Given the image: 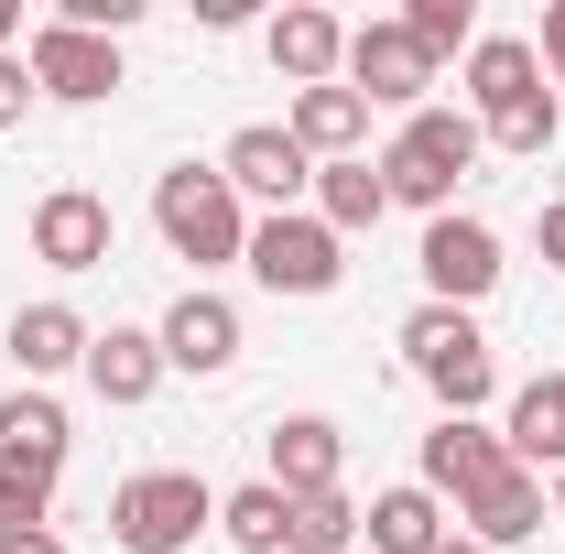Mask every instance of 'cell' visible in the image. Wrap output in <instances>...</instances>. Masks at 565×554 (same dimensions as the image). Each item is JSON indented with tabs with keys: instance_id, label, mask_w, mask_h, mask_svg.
Here are the masks:
<instances>
[{
	"instance_id": "1",
	"label": "cell",
	"mask_w": 565,
	"mask_h": 554,
	"mask_svg": "<svg viewBox=\"0 0 565 554\" xmlns=\"http://www.w3.org/2000/svg\"><path fill=\"white\" fill-rule=\"evenodd\" d=\"M479 152H490V131H479L468 109H414L403 131L381 141V185H392V207L446 217V207H457V185L479 174Z\"/></svg>"
},
{
	"instance_id": "2",
	"label": "cell",
	"mask_w": 565,
	"mask_h": 554,
	"mask_svg": "<svg viewBox=\"0 0 565 554\" xmlns=\"http://www.w3.org/2000/svg\"><path fill=\"white\" fill-rule=\"evenodd\" d=\"M152 228H163V251L174 262H239L250 251V207H239V185L217 174V163H174V174H152Z\"/></svg>"
},
{
	"instance_id": "3",
	"label": "cell",
	"mask_w": 565,
	"mask_h": 554,
	"mask_svg": "<svg viewBox=\"0 0 565 554\" xmlns=\"http://www.w3.org/2000/svg\"><path fill=\"white\" fill-rule=\"evenodd\" d=\"M196 533H217V489L196 468H141L109 489V544L120 554H185Z\"/></svg>"
},
{
	"instance_id": "4",
	"label": "cell",
	"mask_w": 565,
	"mask_h": 554,
	"mask_svg": "<svg viewBox=\"0 0 565 554\" xmlns=\"http://www.w3.org/2000/svg\"><path fill=\"white\" fill-rule=\"evenodd\" d=\"M403 359H414V381L446 414H479L500 392V359H490V338H479L468 305H414V316H403Z\"/></svg>"
},
{
	"instance_id": "5",
	"label": "cell",
	"mask_w": 565,
	"mask_h": 554,
	"mask_svg": "<svg viewBox=\"0 0 565 554\" xmlns=\"http://www.w3.org/2000/svg\"><path fill=\"white\" fill-rule=\"evenodd\" d=\"M239 273L262 283V294L316 305V294H338V283H349V239H338L316 207H282V217H250V251H239Z\"/></svg>"
},
{
	"instance_id": "6",
	"label": "cell",
	"mask_w": 565,
	"mask_h": 554,
	"mask_svg": "<svg viewBox=\"0 0 565 554\" xmlns=\"http://www.w3.org/2000/svg\"><path fill=\"white\" fill-rule=\"evenodd\" d=\"M22 66H33V98H66V109L120 98V44H109V33H76V22H55V11L22 33Z\"/></svg>"
},
{
	"instance_id": "7",
	"label": "cell",
	"mask_w": 565,
	"mask_h": 554,
	"mask_svg": "<svg viewBox=\"0 0 565 554\" xmlns=\"http://www.w3.org/2000/svg\"><path fill=\"white\" fill-rule=\"evenodd\" d=\"M414 273H424V305H479V294L500 283V228H490V217H468V207L424 217Z\"/></svg>"
},
{
	"instance_id": "8",
	"label": "cell",
	"mask_w": 565,
	"mask_h": 554,
	"mask_svg": "<svg viewBox=\"0 0 565 554\" xmlns=\"http://www.w3.org/2000/svg\"><path fill=\"white\" fill-rule=\"evenodd\" d=\"M217 174L239 185V207H262V217H282V207H305V196H316V163H305V141L282 131V120H250V131H228Z\"/></svg>"
},
{
	"instance_id": "9",
	"label": "cell",
	"mask_w": 565,
	"mask_h": 554,
	"mask_svg": "<svg viewBox=\"0 0 565 554\" xmlns=\"http://www.w3.org/2000/svg\"><path fill=\"white\" fill-rule=\"evenodd\" d=\"M349 87L370 98V109H403V120L424 109V87H435V55L403 33V11H392V22H349Z\"/></svg>"
},
{
	"instance_id": "10",
	"label": "cell",
	"mask_w": 565,
	"mask_h": 554,
	"mask_svg": "<svg viewBox=\"0 0 565 554\" xmlns=\"http://www.w3.org/2000/svg\"><path fill=\"white\" fill-rule=\"evenodd\" d=\"M414 479L457 511V500H479L490 479H511V446H500V424H479V414H435V435H424V457H414Z\"/></svg>"
},
{
	"instance_id": "11",
	"label": "cell",
	"mask_w": 565,
	"mask_h": 554,
	"mask_svg": "<svg viewBox=\"0 0 565 554\" xmlns=\"http://www.w3.org/2000/svg\"><path fill=\"white\" fill-rule=\"evenodd\" d=\"M109 251H120V217H109V196H87V185L33 196V262H44V273H98Z\"/></svg>"
},
{
	"instance_id": "12",
	"label": "cell",
	"mask_w": 565,
	"mask_h": 554,
	"mask_svg": "<svg viewBox=\"0 0 565 554\" xmlns=\"http://www.w3.org/2000/svg\"><path fill=\"white\" fill-rule=\"evenodd\" d=\"M163 370H185V381H217V370H239V305L207 294V283H185L174 305H163Z\"/></svg>"
},
{
	"instance_id": "13",
	"label": "cell",
	"mask_w": 565,
	"mask_h": 554,
	"mask_svg": "<svg viewBox=\"0 0 565 554\" xmlns=\"http://www.w3.org/2000/svg\"><path fill=\"white\" fill-rule=\"evenodd\" d=\"M262 479L282 489V500H316V489H349V435L327 414H282L273 435H262Z\"/></svg>"
},
{
	"instance_id": "14",
	"label": "cell",
	"mask_w": 565,
	"mask_h": 554,
	"mask_svg": "<svg viewBox=\"0 0 565 554\" xmlns=\"http://www.w3.org/2000/svg\"><path fill=\"white\" fill-rule=\"evenodd\" d=\"M273 76L282 87H338L349 76V22L338 11H316V0H294V11H273Z\"/></svg>"
},
{
	"instance_id": "15",
	"label": "cell",
	"mask_w": 565,
	"mask_h": 554,
	"mask_svg": "<svg viewBox=\"0 0 565 554\" xmlns=\"http://www.w3.org/2000/svg\"><path fill=\"white\" fill-rule=\"evenodd\" d=\"M174 370H163V338L152 327H98L87 338V392L109 403V414H131V403H152Z\"/></svg>"
},
{
	"instance_id": "16",
	"label": "cell",
	"mask_w": 565,
	"mask_h": 554,
	"mask_svg": "<svg viewBox=\"0 0 565 554\" xmlns=\"http://www.w3.org/2000/svg\"><path fill=\"white\" fill-rule=\"evenodd\" d=\"M544 522H555V511H544V479H533V468H511V479H490L479 500H457V533H468L479 554H511V544H533Z\"/></svg>"
},
{
	"instance_id": "17",
	"label": "cell",
	"mask_w": 565,
	"mask_h": 554,
	"mask_svg": "<svg viewBox=\"0 0 565 554\" xmlns=\"http://www.w3.org/2000/svg\"><path fill=\"white\" fill-rule=\"evenodd\" d=\"M359 533H370V554H435L457 533V511L424 479H403V489H370V500H359Z\"/></svg>"
},
{
	"instance_id": "18",
	"label": "cell",
	"mask_w": 565,
	"mask_h": 554,
	"mask_svg": "<svg viewBox=\"0 0 565 554\" xmlns=\"http://www.w3.org/2000/svg\"><path fill=\"white\" fill-rule=\"evenodd\" d=\"M282 131L305 141V163H349L359 141H370V98H359L349 76H338V87H294V109H282Z\"/></svg>"
},
{
	"instance_id": "19",
	"label": "cell",
	"mask_w": 565,
	"mask_h": 554,
	"mask_svg": "<svg viewBox=\"0 0 565 554\" xmlns=\"http://www.w3.org/2000/svg\"><path fill=\"white\" fill-rule=\"evenodd\" d=\"M533 87H544V55H533L522 33H479V44H468V120H479V131H490L500 109H522Z\"/></svg>"
},
{
	"instance_id": "20",
	"label": "cell",
	"mask_w": 565,
	"mask_h": 554,
	"mask_svg": "<svg viewBox=\"0 0 565 554\" xmlns=\"http://www.w3.org/2000/svg\"><path fill=\"white\" fill-rule=\"evenodd\" d=\"M500 446H511V468H533V479H555V468H565V370H544V381L511 392Z\"/></svg>"
},
{
	"instance_id": "21",
	"label": "cell",
	"mask_w": 565,
	"mask_h": 554,
	"mask_svg": "<svg viewBox=\"0 0 565 554\" xmlns=\"http://www.w3.org/2000/svg\"><path fill=\"white\" fill-rule=\"evenodd\" d=\"M87 338H98V327H87L76 305H22V316H11V359H22L33 392H44L55 370H87Z\"/></svg>"
},
{
	"instance_id": "22",
	"label": "cell",
	"mask_w": 565,
	"mask_h": 554,
	"mask_svg": "<svg viewBox=\"0 0 565 554\" xmlns=\"http://www.w3.org/2000/svg\"><path fill=\"white\" fill-rule=\"evenodd\" d=\"M66 446H76V435H66V403H55V392L22 381V392L0 403V468H44V479H55Z\"/></svg>"
},
{
	"instance_id": "23",
	"label": "cell",
	"mask_w": 565,
	"mask_h": 554,
	"mask_svg": "<svg viewBox=\"0 0 565 554\" xmlns=\"http://www.w3.org/2000/svg\"><path fill=\"white\" fill-rule=\"evenodd\" d=\"M316 217H327L338 239L381 228V217H392V185H381V163H370V152H349V163H316Z\"/></svg>"
},
{
	"instance_id": "24",
	"label": "cell",
	"mask_w": 565,
	"mask_h": 554,
	"mask_svg": "<svg viewBox=\"0 0 565 554\" xmlns=\"http://www.w3.org/2000/svg\"><path fill=\"white\" fill-rule=\"evenodd\" d=\"M217 533L239 554H294V500L273 479H239V489H217Z\"/></svg>"
},
{
	"instance_id": "25",
	"label": "cell",
	"mask_w": 565,
	"mask_h": 554,
	"mask_svg": "<svg viewBox=\"0 0 565 554\" xmlns=\"http://www.w3.org/2000/svg\"><path fill=\"white\" fill-rule=\"evenodd\" d=\"M555 131H565L555 87H533L522 109H500V120H490V152H511V163H544V152H555Z\"/></svg>"
},
{
	"instance_id": "26",
	"label": "cell",
	"mask_w": 565,
	"mask_h": 554,
	"mask_svg": "<svg viewBox=\"0 0 565 554\" xmlns=\"http://www.w3.org/2000/svg\"><path fill=\"white\" fill-rule=\"evenodd\" d=\"M349 544H359V500H349V489L294 500V554H349Z\"/></svg>"
},
{
	"instance_id": "27",
	"label": "cell",
	"mask_w": 565,
	"mask_h": 554,
	"mask_svg": "<svg viewBox=\"0 0 565 554\" xmlns=\"http://www.w3.org/2000/svg\"><path fill=\"white\" fill-rule=\"evenodd\" d=\"M403 33L446 66V55H468V44H479V0H414V11H403Z\"/></svg>"
},
{
	"instance_id": "28",
	"label": "cell",
	"mask_w": 565,
	"mask_h": 554,
	"mask_svg": "<svg viewBox=\"0 0 565 554\" xmlns=\"http://www.w3.org/2000/svg\"><path fill=\"white\" fill-rule=\"evenodd\" d=\"M11 533H55V479L44 468H0V544Z\"/></svg>"
},
{
	"instance_id": "29",
	"label": "cell",
	"mask_w": 565,
	"mask_h": 554,
	"mask_svg": "<svg viewBox=\"0 0 565 554\" xmlns=\"http://www.w3.org/2000/svg\"><path fill=\"white\" fill-rule=\"evenodd\" d=\"M22 109H33V66L0 55V131H22Z\"/></svg>"
},
{
	"instance_id": "30",
	"label": "cell",
	"mask_w": 565,
	"mask_h": 554,
	"mask_svg": "<svg viewBox=\"0 0 565 554\" xmlns=\"http://www.w3.org/2000/svg\"><path fill=\"white\" fill-rule=\"evenodd\" d=\"M533 55H544V76L565 87V0H544V44H533Z\"/></svg>"
},
{
	"instance_id": "31",
	"label": "cell",
	"mask_w": 565,
	"mask_h": 554,
	"mask_svg": "<svg viewBox=\"0 0 565 554\" xmlns=\"http://www.w3.org/2000/svg\"><path fill=\"white\" fill-rule=\"evenodd\" d=\"M533 239H544V262H555V273H565V196H555V207H544V217H533Z\"/></svg>"
},
{
	"instance_id": "32",
	"label": "cell",
	"mask_w": 565,
	"mask_h": 554,
	"mask_svg": "<svg viewBox=\"0 0 565 554\" xmlns=\"http://www.w3.org/2000/svg\"><path fill=\"white\" fill-rule=\"evenodd\" d=\"M0 554H66V533H11Z\"/></svg>"
},
{
	"instance_id": "33",
	"label": "cell",
	"mask_w": 565,
	"mask_h": 554,
	"mask_svg": "<svg viewBox=\"0 0 565 554\" xmlns=\"http://www.w3.org/2000/svg\"><path fill=\"white\" fill-rule=\"evenodd\" d=\"M0 55H22V0H0Z\"/></svg>"
},
{
	"instance_id": "34",
	"label": "cell",
	"mask_w": 565,
	"mask_h": 554,
	"mask_svg": "<svg viewBox=\"0 0 565 554\" xmlns=\"http://www.w3.org/2000/svg\"><path fill=\"white\" fill-rule=\"evenodd\" d=\"M544 511H555V522H565V468H555V479H544Z\"/></svg>"
},
{
	"instance_id": "35",
	"label": "cell",
	"mask_w": 565,
	"mask_h": 554,
	"mask_svg": "<svg viewBox=\"0 0 565 554\" xmlns=\"http://www.w3.org/2000/svg\"><path fill=\"white\" fill-rule=\"evenodd\" d=\"M435 554H479V544H468V533H446V544H435Z\"/></svg>"
}]
</instances>
